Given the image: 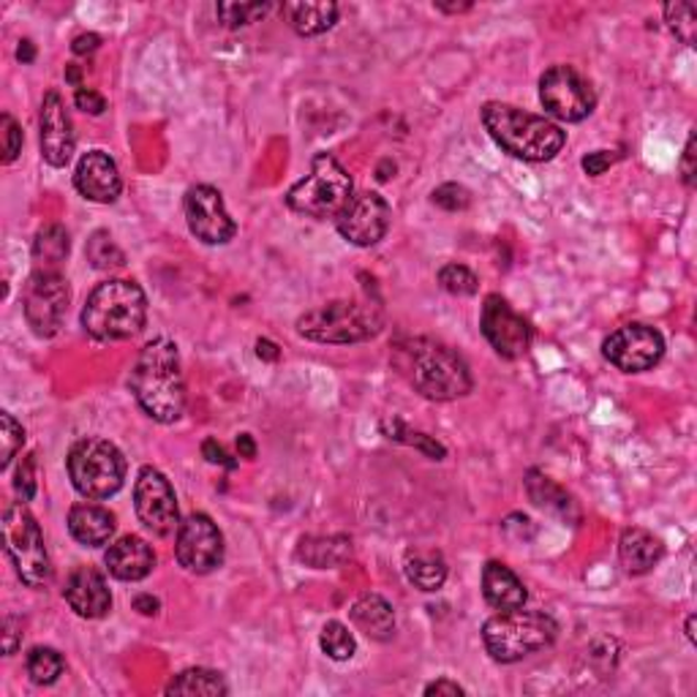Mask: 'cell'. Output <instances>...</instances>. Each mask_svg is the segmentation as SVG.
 <instances>
[{
    "mask_svg": "<svg viewBox=\"0 0 697 697\" xmlns=\"http://www.w3.org/2000/svg\"><path fill=\"white\" fill-rule=\"evenodd\" d=\"M392 362L427 401H455L472 392V373L464 357L433 338H403L392 347Z\"/></svg>",
    "mask_w": 697,
    "mask_h": 697,
    "instance_id": "cell-1",
    "label": "cell"
},
{
    "mask_svg": "<svg viewBox=\"0 0 697 697\" xmlns=\"http://www.w3.org/2000/svg\"><path fill=\"white\" fill-rule=\"evenodd\" d=\"M128 388L150 420L163 425L175 423L186 409V382L180 371L178 344L169 338L145 344L128 377Z\"/></svg>",
    "mask_w": 697,
    "mask_h": 697,
    "instance_id": "cell-2",
    "label": "cell"
},
{
    "mask_svg": "<svg viewBox=\"0 0 697 697\" xmlns=\"http://www.w3.org/2000/svg\"><path fill=\"white\" fill-rule=\"evenodd\" d=\"M479 117H483L485 131L504 154L520 158V161H550L561 154L567 142V134L553 120L526 113L513 104L488 102L479 109Z\"/></svg>",
    "mask_w": 697,
    "mask_h": 697,
    "instance_id": "cell-3",
    "label": "cell"
},
{
    "mask_svg": "<svg viewBox=\"0 0 697 697\" xmlns=\"http://www.w3.org/2000/svg\"><path fill=\"white\" fill-rule=\"evenodd\" d=\"M148 319V297L137 281L109 278L98 284L82 308V327L96 341H126Z\"/></svg>",
    "mask_w": 697,
    "mask_h": 697,
    "instance_id": "cell-4",
    "label": "cell"
},
{
    "mask_svg": "<svg viewBox=\"0 0 697 697\" xmlns=\"http://www.w3.org/2000/svg\"><path fill=\"white\" fill-rule=\"evenodd\" d=\"M384 308L377 300H332L297 319V332L314 344H362L382 332Z\"/></svg>",
    "mask_w": 697,
    "mask_h": 697,
    "instance_id": "cell-5",
    "label": "cell"
},
{
    "mask_svg": "<svg viewBox=\"0 0 697 697\" xmlns=\"http://www.w3.org/2000/svg\"><path fill=\"white\" fill-rule=\"evenodd\" d=\"M559 635V624L542 611H501L483 626V643L488 654L501 665H513L542 652Z\"/></svg>",
    "mask_w": 697,
    "mask_h": 697,
    "instance_id": "cell-6",
    "label": "cell"
},
{
    "mask_svg": "<svg viewBox=\"0 0 697 697\" xmlns=\"http://www.w3.org/2000/svg\"><path fill=\"white\" fill-rule=\"evenodd\" d=\"M351 199V178L332 154H316L310 172L297 180L286 194V204L295 213L325 221L338 219Z\"/></svg>",
    "mask_w": 697,
    "mask_h": 697,
    "instance_id": "cell-7",
    "label": "cell"
},
{
    "mask_svg": "<svg viewBox=\"0 0 697 697\" xmlns=\"http://www.w3.org/2000/svg\"><path fill=\"white\" fill-rule=\"evenodd\" d=\"M68 477L80 496L102 501L115 496L126 479V458L113 442L98 436L80 439L68 453Z\"/></svg>",
    "mask_w": 697,
    "mask_h": 697,
    "instance_id": "cell-8",
    "label": "cell"
},
{
    "mask_svg": "<svg viewBox=\"0 0 697 697\" xmlns=\"http://www.w3.org/2000/svg\"><path fill=\"white\" fill-rule=\"evenodd\" d=\"M3 548L22 583L31 589H44L50 583L52 564L44 535L25 501H14L3 509Z\"/></svg>",
    "mask_w": 697,
    "mask_h": 697,
    "instance_id": "cell-9",
    "label": "cell"
},
{
    "mask_svg": "<svg viewBox=\"0 0 697 697\" xmlns=\"http://www.w3.org/2000/svg\"><path fill=\"white\" fill-rule=\"evenodd\" d=\"M68 303H72V289L61 273L36 271L28 278L25 292H22V310L39 338L57 336L63 319H66Z\"/></svg>",
    "mask_w": 697,
    "mask_h": 697,
    "instance_id": "cell-10",
    "label": "cell"
},
{
    "mask_svg": "<svg viewBox=\"0 0 697 697\" xmlns=\"http://www.w3.org/2000/svg\"><path fill=\"white\" fill-rule=\"evenodd\" d=\"M540 102L550 115L564 123H581L596 107L594 87L572 66H550L542 74Z\"/></svg>",
    "mask_w": 697,
    "mask_h": 697,
    "instance_id": "cell-11",
    "label": "cell"
},
{
    "mask_svg": "<svg viewBox=\"0 0 697 697\" xmlns=\"http://www.w3.org/2000/svg\"><path fill=\"white\" fill-rule=\"evenodd\" d=\"M175 559L194 575H208V572L219 570L224 561V535L210 515L194 513L180 524L178 540H175Z\"/></svg>",
    "mask_w": 697,
    "mask_h": 697,
    "instance_id": "cell-12",
    "label": "cell"
},
{
    "mask_svg": "<svg viewBox=\"0 0 697 697\" xmlns=\"http://www.w3.org/2000/svg\"><path fill=\"white\" fill-rule=\"evenodd\" d=\"M134 507L139 520L156 537H172L180 529L178 499L169 479L154 466H145L134 485Z\"/></svg>",
    "mask_w": 697,
    "mask_h": 697,
    "instance_id": "cell-13",
    "label": "cell"
},
{
    "mask_svg": "<svg viewBox=\"0 0 697 697\" xmlns=\"http://www.w3.org/2000/svg\"><path fill=\"white\" fill-rule=\"evenodd\" d=\"M602 355L624 373H643L654 368L665 355V338L648 325H624L605 338Z\"/></svg>",
    "mask_w": 697,
    "mask_h": 697,
    "instance_id": "cell-14",
    "label": "cell"
},
{
    "mask_svg": "<svg viewBox=\"0 0 697 697\" xmlns=\"http://www.w3.org/2000/svg\"><path fill=\"white\" fill-rule=\"evenodd\" d=\"M392 210L388 199L377 191H362V194L351 197L347 208L336 219L338 232L344 240H349L357 249H371L390 230Z\"/></svg>",
    "mask_w": 697,
    "mask_h": 697,
    "instance_id": "cell-15",
    "label": "cell"
},
{
    "mask_svg": "<svg viewBox=\"0 0 697 697\" xmlns=\"http://www.w3.org/2000/svg\"><path fill=\"white\" fill-rule=\"evenodd\" d=\"M483 327L485 341L504 360H518L531 347V327L520 314H515L513 306L501 295H488L483 306Z\"/></svg>",
    "mask_w": 697,
    "mask_h": 697,
    "instance_id": "cell-16",
    "label": "cell"
},
{
    "mask_svg": "<svg viewBox=\"0 0 697 697\" xmlns=\"http://www.w3.org/2000/svg\"><path fill=\"white\" fill-rule=\"evenodd\" d=\"M186 221L197 240L208 245H224L237 234V224L226 210L224 197L213 186H194L186 194Z\"/></svg>",
    "mask_w": 697,
    "mask_h": 697,
    "instance_id": "cell-17",
    "label": "cell"
},
{
    "mask_svg": "<svg viewBox=\"0 0 697 697\" xmlns=\"http://www.w3.org/2000/svg\"><path fill=\"white\" fill-rule=\"evenodd\" d=\"M39 128H41V158L55 169L66 167V163L74 158L77 137H74L72 117H68L66 113V104H63L61 93L50 91L44 96V102H41Z\"/></svg>",
    "mask_w": 697,
    "mask_h": 697,
    "instance_id": "cell-18",
    "label": "cell"
},
{
    "mask_svg": "<svg viewBox=\"0 0 697 697\" xmlns=\"http://www.w3.org/2000/svg\"><path fill=\"white\" fill-rule=\"evenodd\" d=\"M74 186L85 199L98 204H113L120 197L123 180L117 172V163L104 150H91L80 158Z\"/></svg>",
    "mask_w": 697,
    "mask_h": 697,
    "instance_id": "cell-19",
    "label": "cell"
},
{
    "mask_svg": "<svg viewBox=\"0 0 697 697\" xmlns=\"http://www.w3.org/2000/svg\"><path fill=\"white\" fill-rule=\"evenodd\" d=\"M68 608L77 613L80 619H104L113 611V594L104 575L93 567H77L68 575L66 589H63Z\"/></svg>",
    "mask_w": 697,
    "mask_h": 697,
    "instance_id": "cell-20",
    "label": "cell"
},
{
    "mask_svg": "<svg viewBox=\"0 0 697 697\" xmlns=\"http://www.w3.org/2000/svg\"><path fill=\"white\" fill-rule=\"evenodd\" d=\"M104 564H107L109 575L117 578V581L137 583L145 581L156 570V550L142 537L128 535L109 545Z\"/></svg>",
    "mask_w": 697,
    "mask_h": 697,
    "instance_id": "cell-21",
    "label": "cell"
},
{
    "mask_svg": "<svg viewBox=\"0 0 697 697\" xmlns=\"http://www.w3.org/2000/svg\"><path fill=\"white\" fill-rule=\"evenodd\" d=\"M665 556V545L646 529H624L619 540V559L630 575H646Z\"/></svg>",
    "mask_w": 697,
    "mask_h": 697,
    "instance_id": "cell-22",
    "label": "cell"
},
{
    "mask_svg": "<svg viewBox=\"0 0 697 697\" xmlns=\"http://www.w3.org/2000/svg\"><path fill=\"white\" fill-rule=\"evenodd\" d=\"M483 594L496 611H515V608H524L529 600L526 585L501 561H488L483 567Z\"/></svg>",
    "mask_w": 697,
    "mask_h": 697,
    "instance_id": "cell-23",
    "label": "cell"
},
{
    "mask_svg": "<svg viewBox=\"0 0 697 697\" xmlns=\"http://www.w3.org/2000/svg\"><path fill=\"white\" fill-rule=\"evenodd\" d=\"M68 531L85 548H102L115 535V515L98 504H74L68 513Z\"/></svg>",
    "mask_w": 697,
    "mask_h": 697,
    "instance_id": "cell-24",
    "label": "cell"
},
{
    "mask_svg": "<svg viewBox=\"0 0 697 697\" xmlns=\"http://www.w3.org/2000/svg\"><path fill=\"white\" fill-rule=\"evenodd\" d=\"M349 616L355 621L357 630H360L362 635L371 637V641L384 643L395 635V613H392V605L384 596L362 594L360 600L351 605Z\"/></svg>",
    "mask_w": 697,
    "mask_h": 697,
    "instance_id": "cell-25",
    "label": "cell"
},
{
    "mask_svg": "<svg viewBox=\"0 0 697 697\" xmlns=\"http://www.w3.org/2000/svg\"><path fill=\"white\" fill-rule=\"evenodd\" d=\"M351 559V540L344 535L303 537L297 545V561L314 570H336Z\"/></svg>",
    "mask_w": 697,
    "mask_h": 697,
    "instance_id": "cell-26",
    "label": "cell"
},
{
    "mask_svg": "<svg viewBox=\"0 0 697 697\" xmlns=\"http://www.w3.org/2000/svg\"><path fill=\"white\" fill-rule=\"evenodd\" d=\"M526 490H529V499L545 513L559 515L561 520H581V509L572 501V496L561 485H556L553 479L545 477L542 472L526 474Z\"/></svg>",
    "mask_w": 697,
    "mask_h": 697,
    "instance_id": "cell-27",
    "label": "cell"
},
{
    "mask_svg": "<svg viewBox=\"0 0 697 697\" xmlns=\"http://www.w3.org/2000/svg\"><path fill=\"white\" fill-rule=\"evenodd\" d=\"M284 17L289 20L292 31L300 36H321L330 31L338 20V6L332 0H316V3H284Z\"/></svg>",
    "mask_w": 697,
    "mask_h": 697,
    "instance_id": "cell-28",
    "label": "cell"
},
{
    "mask_svg": "<svg viewBox=\"0 0 697 697\" xmlns=\"http://www.w3.org/2000/svg\"><path fill=\"white\" fill-rule=\"evenodd\" d=\"M403 572H406L409 583L418 585L420 591H439L447 581V561L439 550L412 548L406 550Z\"/></svg>",
    "mask_w": 697,
    "mask_h": 697,
    "instance_id": "cell-29",
    "label": "cell"
},
{
    "mask_svg": "<svg viewBox=\"0 0 697 697\" xmlns=\"http://www.w3.org/2000/svg\"><path fill=\"white\" fill-rule=\"evenodd\" d=\"M68 251H72V240H68V232L61 224H50L44 230H39L36 240H33L36 271L61 273V265L66 262Z\"/></svg>",
    "mask_w": 697,
    "mask_h": 697,
    "instance_id": "cell-30",
    "label": "cell"
},
{
    "mask_svg": "<svg viewBox=\"0 0 697 697\" xmlns=\"http://www.w3.org/2000/svg\"><path fill=\"white\" fill-rule=\"evenodd\" d=\"M230 693L226 687L224 676L215 670H208V667H189L180 676H175L169 682L167 695H208V697H219Z\"/></svg>",
    "mask_w": 697,
    "mask_h": 697,
    "instance_id": "cell-31",
    "label": "cell"
},
{
    "mask_svg": "<svg viewBox=\"0 0 697 697\" xmlns=\"http://www.w3.org/2000/svg\"><path fill=\"white\" fill-rule=\"evenodd\" d=\"M66 670V662H63L61 654L50 646H36L31 654H28V676H31L33 684L39 687H50Z\"/></svg>",
    "mask_w": 697,
    "mask_h": 697,
    "instance_id": "cell-32",
    "label": "cell"
},
{
    "mask_svg": "<svg viewBox=\"0 0 697 697\" xmlns=\"http://www.w3.org/2000/svg\"><path fill=\"white\" fill-rule=\"evenodd\" d=\"M85 254L87 262H91L96 271H120V267L126 265V254L117 249L113 234L104 230L91 234V240H87L85 245Z\"/></svg>",
    "mask_w": 697,
    "mask_h": 697,
    "instance_id": "cell-33",
    "label": "cell"
},
{
    "mask_svg": "<svg viewBox=\"0 0 697 697\" xmlns=\"http://www.w3.org/2000/svg\"><path fill=\"white\" fill-rule=\"evenodd\" d=\"M319 646L327 657L336 662H347L355 657L357 652L355 635H351L349 626L341 624V621H327L325 630H321L319 635Z\"/></svg>",
    "mask_w": 697,
    "mask_h": 697,
    "instance_id": "cell-34",
    "label": "cell"
},
{
    "mask_svg": "<svg viewBox=\"0 0 697 697\" xmlns=\"http://www.w3.org/2000/svg\"><path fill=\"white\" fill-rule=\"evenodd\" d=\"M665 20L670 25V31L676 33L684 44L693 46L697 39V6L687 3V0H678V3L665 6Z\"/></svg>",
    "mask_w": 697,
    "mask_h": 697,
    "instance_id": "cell-35",
    "label": "cell"
},
{
    "mask_svg": "<svg viewBox=\"0 0 697 697\" xmlns=\"http://www.w3.org/2000/svg\"><path fill=\"white\" fill-rule=\"evenodd\" d=\"M439 284H442L444 292L455 297H468V295H477L479 289V281L468 267L464 265H444L439 271Z\"/></svg>",
    "mask_w": 697,
    "mask_h": 697,
    "instance_id": "cell-36",
    "label": "cell"
},
{
    "mask_svg": "<svg viewBox=\"0 0 697 697\" xmlns=\"http://www.w3.org/2000/svg\"><path fill=\"white\" fill-rule=\"evenodd\" d=\"M271 9V3H219V17L226 28H243L260 22Z\"/></svg>",
    "mask_w": 697,
    "mask_h": 697,
    "instance_id": "cell-37",
    "label": "cell"
},
{
    "mask_svg": "<svg viewBox=\"0 0 697 697\" xmlns=\"http://www.w3.org/2000/svg\"><path fill=\"white\" fill-rule=\"evenodd\" d=\"M0 442H3V450H0V466H9L14 461V455L20 453L22 444H25V431L22 425L11 418L9 412L0 414Z\"/></svg>",
    "mask_w": 697,
    "mask_h": 697,
    "instance_id": "cell-38",
    "label": "cell"
},
{
    "mask_svg": "<svg viewBox=\"0 0 697 697\" xmlns=\"http://www.w3.org/2000/svg\"><path fill=\"white\" fill-rule=\"evenodd\" d=\"M433 204H439L447 213H458V210H466L472 204V194L458 183H444L433 191Z\"/></svg>",
    "mask_w": 697,
    "mask_h": 697,
    "instance_id": "cell-39",
    "label": "cell"
},
{
    "mask_svg": "<svg viewBox=\"0 0 697 697\" xmlns=\"http://www.w3.org/2000/svg\"><path fill=\"white\" fill-rule=\"evenodd\" d=\"M14 490L20 501H31L36 496V455H25L14 474Z\"/></svg>",
    "mask_w": 697,
    "mask_h": 697,
    "instance_id": "cell-40",
    "label": "cell"
},
{
    "mask_svg": "<svg viewBox=\"0 0 697 697\" xmlns=\"http://www.w3.org/2000/svg\"><path fill=\"white\" fill-rule=\"evenodd\" d=\"M0 128H3V163H14L22 154V128L11 115L0 117Z\"/></svg>",
    "mask_w": 697,
    "mask_h": 697,
    "instance_id": "cell-41",
    "label": "cell"
},
{
    "mask_svg": "<svg viewBox=\"0 0 697 697\" xmlns=\"http://www.w3.org/2000/svg\"><path fill=\"white\" fill-rule=\"evenodd\" d=\"M74 104L87 115H104V109H107V98L85 85L77 87V93H74Z\"/></svg>",
    "mask_w": 697,
    "mask_h": 697,
    "instance_id": "cell-42",
    "label": "cell"
},
{
    "mask_svg": "<svg viewBox=\"0 0 697 697\" xmlns=\"http://www.w3.org/2000/svg\"><path fill=\"white\" fill-rule=\"evenodd\" d=\"M395 439H398V442H406V444H412V447L423 450V453L431 455L433 461H442L444 455H447V450H444L442 444L436 442V439L425 436V433H412V431H406V436H395Z\"/></svg>",
    "mask_w": 697,
    "mask_h": 697,
    "instance_id": "cell-43",
    "label": "cell"
},
{
    "mask_svg": "<svg viewBox=\"0 0 697 697\" xmlns=\"http://www.w3.org/2000/svg\"><path fill=\"white\" fill-rule=\"evenodd\" d=\"M613 161H616V156L611 154V150H594V154H589L583 158V169H585V175H605L608 169L613 167Z\"/></svg>",
    "mask_w": 697,
    "mask_h": 697,
    "instance_id": "cell-44",
    "label": "cell"
},
{
    "mask_svg": "<svg viewBox=\"0 0 697 697\" xmlns=\"http://www.w3.org/2000/svg\"><path fill=\"white\" fill-rule=\"evenodd\" d=\"M22 643V621H17L14 616H6L3 621V652L6 657H11V654L20 648Z\"/></svg>",
    "mask_w": 697,
    "mask_h": 697,
    "instance_id": "cell-45",
    "label": "cell"
},
{
    "mask_svg": "<svg viewBox=\"0 0 697 697\" xmlns=\"http://www.w3.org/2000/svg\"><path fill=\"white\" fill-rule=\"evenodd\" d=\"M682 178H684V183H687L689 189H693V186H695V134H689L687 148H684Z\"/></svg>",
    "mask_w": 697,
    "mask_h": 697,
    "instance_id": "cell-46",
    "label": "cell"
},
{
    "mask_svg": "<svg viewBox=\"0 0 697 697\" xmlns=\"http://www.w3.org/2000/svg\"><path fill=\"white\" fill-rule=\"evenodd\" d=\"M202 455L210 461V464H221V466H226V468L237 466V464H234V461H230V455L224 453V447H221V444L215 442V439H208V442L202 444Z\"/></svg>",
    "mask_w": 697,
    "mask_h": 697,
    "instance_id": "cell-47",
    "label": "cell"
},
{
    "mask_svg": "<svg viewBox=\"0 0 697 697\" xmlns=\"http://www.w3.org/2000/svg\"><path fill=\"white\" fill-rule=\"evenodd\" d=\"M425 695H453V697H458V695H464V687H461V684H455V682H450V678H439V682L427 684Z\"/></svg>",
    "mask_w": 697,
    "mask_h": 697,
    "instance_id": "cell-48",
    "label": "cell"
},
{
    "mask_svg": "<svg viewBox=\"0 0 697 697\" xmlns=\"http://www.w3.org/2000/svg\"><path fill=\"white\" fill-rule=\"evenodd\" d=\"M98 44H102V36H96V33H82V36L74 39L72 50L74 55H91V52L98 50Z\"/></svg>",
    "mask_w": 697,
    "mask_h": 697,
    "instance_id": "cell-49",
    "label": "cell"
},
{
    "mask_svg": "<svg viewBox=\"0 0 697 697\" xmlns=\"http://www.w3.org/2000/svg\"><path fill=\"white\" fill-rule=\"evenodd\" d=\"M158 600L154 594H139L137 600H134V611H139L142 613V616H156L158 613Z\"/></svg>",
    "mask_w": 697,
    "mask_h": 697,
    "instance_id": "cell-50",
    "label": "cell"
},
{
    "mask_svg": "<svg viewBox=\"0 0 697 697\" xmlns=\"http://www.w3.org/2000/svg\"><path fill=\"white\" fill-rule=\"evenodd\" d=\"M237 453L240 458H256V444L254 439H251V433H240L237 436Z\"/></svg>",
    "mask_w": 697,
    "mask_h": 697,
    "instance_id": "cell-51",
    "label": "cell"
},
{
    "mask_svg": "<svg viewBox=\"0 0 697 697\" xmlns=\"http://www.w3.org/2000/svg\"><path fill=\"white\" fill-rule=\"evenodd\" d=\"M256 355L262 357V360H278V347H275L273 341H265V338H260L256 341Z\"/></svg>",
    "mask_w": 697,
    "mask_h": 697,
    "instance_id": "cell-52",
    "label": "cell"
},
{
    "mask_svg": "<svg viewBox=\"0 0 697 697\" xmlns=\"http://www.w3.org/2000/svg\"><path fill=\"white\" fill-rule=\"evenodd\" d=\"M17 57H20L22 63H33V57H36V46H33L31 39L20 41V46H17Z\"/></svg>",
    "mask_w": 697,
    "mask_h": 697,
    "instance_id": "cell-53",
    "label": "cell"
},
{
    "mask_svg": "<svg viewBox=\"0 0 697 697\" xmlns=\"http://www.w3.org/2000/svg\"><path fill=\"white\" fill-rule=\"evenodd\" d=\"M439 11H444V14H464V11L472 9V3H436Z\"/></svg>",
    "mask_w": 697,
    "mask_h": 697,
    "instance_id": "cell-54",
    "label": "cell"
},
{
    "mask_svg": "<svg viewBox=\"0 0 697 697\" xmlns=\"http://www.w3.org/2000/svg\"><path fill=\"white\" fill-rule=\"evenodd\" d=\"M66 80H68V82H72V85H74V87H82V82H80V80H82V72H80V66H74V63H72V66H66Z\"/></svg>",
    "mask_w": 697,
    "mask_h": 697,
    "instance_id": "cell-55",
    "label": "cell"
},
{
    "mask_svg": "<svg viewBox=\"0 0 697 697\" xmlns=\"http://www.w3.org/2000/svg\"><path fill=\"white\" fill-rule=\"evenodd\" d=\"M693 630H695V616H689L687 619V637L695 643V632Z\"/></svg>",
    "mask_w": 697,
    "mask_h": 697,
    "instance_id": "cell-56",
    "label": "cell"
}]
</instances>
